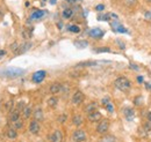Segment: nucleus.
<instances>
[{"label": "nucleus", "mask_w": 151, "mask_h": 142, "mask_svg": "<svg viewBox=\"0 0 151 142\" xmlns=\"http://www.w3.org/2000/svg\"><path fill=\"white\" fill-rule=\"evenodd\" d=\"M24 73V70L22 68H18V67H8L4 71H0V76L4 77H8V79H15L19 77Z\"/></svg>", "instance_id": "nucleus-1"}, {"label": "nucleus", "mask_w": 151, "mask_h": 142, "mask_svg": "<svg viewBox=\"0 0 151 142\" xmlns=\"http://www.w3.org/2000/svg\"><path fill=\"white\" fill-rule=\"evenodd\" d=\"M114 84H115L116 88L119 89V90H121V91H128V90L130 89V87H132L130 81H129L127 77H124V76L117 77V79L115 80Z\"/></svg>", "instance_id": "nucleus-2"}, {"label": "nucleus", "mask_w": 151, "mask_h": 142, "mask_svg": "<svg viewBox=\"0 0 151 142\" xmlns=\"http://www.w3.org/2000/svg\"><path fill=\"white\" fill-rule=\"evenodd\" d=\"M86 139H87L86 133L83 129H77L72 134V140L75 142H85Z\"/></svg>", "instance_id": "nucleus-3"}, {"label": "nucleus", "mask_w": 151, "mask_h": 142, "mask_svg": "<svg viewBox=\"0 0 151 142\" xmlns=\"http://www.w3.org/2000/svg\"><path fill=\"white\" fill-rule=\"evenodd\" d=\"M108 129H109V121L107 119L100 120V123H99L98 127H96V132L99 134H106Z\"/></svg>", "instance_id": "nucleus-4"}, {"label": "nucleus", "mask_w": 151, "mask_h": 142, "mask_svg": "<svg viewBox=\"0 0 151 142\" xmlns=\"http://www.w3.org/2000/svg\"><path fill=\"white\" fill-rule=\"evenodd\" d=\"M45 75H47L45 71H37L33 74L32 80H33V82H35V83H41V82L44 80Z\"/></svg>", "instance_id": "nucleus-5"}, {"label": "nucleus", "mask_w": 151, "mask_h": 142, "mask_svg": "<svg viewBox=\"0 0 151 142\" xmlns=\"http://www.w3.org/2000/svg\"><path fill=\"white\" fill-rule=\"evenodd\" d=\"M84 98H85L84 94H83L80 90H78V91H76L75 94H73V96H72V103H73L75 105H79V104L83 103Z\"/></svg>", "instance_id": "nucleus-6"}, {"label": "nucleus", "mask_w": 151, "mask_h": 142, "mask_svg": "<svg viewBox=\"0 0 151 142\" xmlns=\"http://www.w3.org/2000/svg\"><path fill=\"white\" fill-rule=\"evenodd\" d=\"M101 118H102V116H101V113L99 112V111H93V112H91V113H88V116H87V119L90 120V121H92V123H96V121H100L101 120Z\"/></svg>", "instance_id": "nucleus-7"}, {"label": "nucleus", "mask_w": 151, "mask_h": 142, "mask_svg": "<svg viewBox=\"0 0 151 142\" xmlns=\"http://www.w3.org/2000/svg\"><path fill=\"white\" fill-rule=\"evenodd\" d=\"M63 133L59 131V129H56L52 134H51V136H50V141L51 142H63Z\"/></svg>", "instance_id": "nucleus-8"}, {"label": "nucleus", "mask_w": 151, "mask_h": 142, "mask_svg": "<svg viewBox=\"0 0 151 142\" xmlns=\"http://www.w3.org/2000/svg\"><path fill=\"white\" fill-rule=\"evenodd\" d=\"M40 129H41L40 123L36 121V120H33V121L29 124V132H30L32 134H37L38 132H40Z\"/></svg>", "instance_id": "nucleus-9"}, {"label": "nucleus", "mask_w": 151, "mask_h": 142, "mask_svg": "<svg viewBox=\"0 0 151 142\" xmlns=\"http://www.w3.org/2000/svg\"><path fill=\"white\" fill-rule=\"evenodd\" d=\"M62 88H63V84H62V83L55 82V83H52V84L50 86V92H51L52 95H56V94L62 91Z\"/></svg>", "instance_id": "nucleus-10"}, {"label": "nucleus", "mask_w": 151, "mask_h": 142, "mask_svg": "<svg viewBox=\"0 0 151 142\" xmlns=\"http://www.w3.org/2000/svg\"><path fill=\"white\" fill-rule=\"evenodd\" d=\"M32 43L30 42H26V43H23L21 46H19V49H18V51H17V54H21V53H24L26 51H28L30 48H32Z\"/></svg>", "instance_id": "nucleus-11"}, {"label": "nucleus", "mask_w": 151, "mask_h": 142, "mask_svg": "<svg viewBox=\"0 0 151 142\" xmlns=\"http://www.w3.org/2000/svg\"><path fill=\"white\" fill-rule=\"evenodd\" d=\"M104 34L105 33L99 28H93L92 30H90V36L93 37V38H101L104 36Z\"/></svg>", "instance_id": "nucleus-12"}, {"label": "nucleus", "mask_w": 151, "mask_h": 142, "mask_svg": "<svg viewBox=\"0 0 151 142\" xmlns=\"http://www.w3.org/2000/svg\"><path fill=\"white\" fill-rule=\"evenodd\" d=\"M34 120H36L38 123L43 120V111H42L41 107H37V109L34 111Z\"/></svg>", "instance_id": "nucleus-13"}, {"label": "nucleus", "mask_w": 151, "mask_h": 142, "mask_svg": "<svg viewBox=\"0 0 151 142\" xmlns=\"http://www.w3.org/2000/svg\"><path fill=\"white\" fill-rule=\"evenodd\" d=\"M112 27L117 33H127V29H124V27L122 24H120L119 22H112Z\"/></svg>", "instance_id": "nucleus-14"}, {"label": "nucleus", "mask_w": 151, "mask_h": 142, "mask_svg": "<svg viewBox=\"0 0 151 142\" xmlns=\"http://www.w3.org/2000/svg\"><path fill=\"white\" fill-rule=\"evenodd\" d=\"M18 119H20V111L17 109V110H14L13 112H11L9 121H11V123H14V121H17Z\"/></svg>", "instance_id": "nucleus-15"}, {"label": "nucleus", "mask_w": 151, "mask_h": 142, "mask_svg": "<svg viewBox=\"0 0 151 142\" xmlns=\"http://www.w3.org/2000/svg\"><path fill=\"white\" fill-rule=\"evenodd\" d=\"M7 136H8V139H17V136H18V132H17V129L15 128H13V127H11V128H8L7 129Z\"/></svg>", "instance_id": "nucleus-16"}, {"label": "nucleus", "mask_w": 151, "mask_h": 142, "mask_svg": "<svg viewBox=\"0 0 151 142\" xmlns=\"http://www.w3.org/2000/svg\"><path fill=\"white\" fill-rule=\"evenodd\" d=\"M123 113H124V116H126V118H127L128 120H132V117H134V114H135L134 110L130 109V107H126V109L123 110Z\"/></svg>", "instance_id": "nucleus-17"}, {"label": "nucleus", "mask_w": 151, "mask_h": 142, "mask_svg": "<svg viewBox=\"0 0 151 142\" xmlns=\"http://www.w3.org/2000/svg\"><path fill=\"white\" fill-rule=\"evenodd\" d=\"M43 15H44V11L37 9V11H35V12L30 15V18H32V20H40V18H43Z\"/></svg>", "instance_id": "nucleus-18"}, {"label": "nucleus", "mask_w": 151, "mask_h": 142, "mask_svg": "<svg viewBox=\"0 0 151 142\" xmlns=\"http://www.w3.org/2000/svg\"><path fill=\"white\" fill-rule=\"evenodd\" d=\"M72 124L75 125V126H80V125L83 124V117L80 114L73 116L72 117Z\"/></svg>", "instance_id": "nucleus-19"}, {"label": "nucleus", "mask_w": 151, "mask_h": 142, "mask_svg": "<svg viewBox=\"0 0 151 142\" xmlns=\"http://www.w3.org/2000/svg\"><path fill=\"white\" fill-rule=\"evenodd\" d=\"M96 107H98V104L94 103V102H92V103H90L87 107H85V112L86 113H91V112H93L96 110Z\"/></svg>", "instance_id": "nucleus-20"}, {"label": "nucleus", "mask_w": 151, "mask_h": 142, "mask_svg": "<svg viewBox=\"0 0 151 142\" xmlns=\"http://www.w3.org/2000/svg\"><path fill=\"white\" fill-rule=\"evenodd\" d=\"M73 15V9L72 8H65L63 11V18H71Z\"/></svg>", "instance_id": "nucleus-21"}, {"label": "nucleus", "mask_w": 151, "mask_h": 142, "mask_svg": "<svg viewBox=\"0 0 151 142\" xmlns=\"http://www.w3.org/2000/svg\"><path fill=\"white\" fill-rule=\"evenodd\" d=\"M75 45L77 49H85L88 45V43L86 40H77V42H75Z\"/></svg>", "instance_id": "nucleus-22"}, {"label": "nucleus", "mask_w": 151, "mask_h": 142, "mask_svg": "<svg viewBox=\"0 0 151 142\" xmlns=\"http://www.w3.org/2000/svg\"><path fill=\"white\" fill-rule=\"evenodd\" d=\"M22 114H23V118H29L30 114H32V107H24L22 110Z\"/></svg>", "instance_id": "nucleus-23"}, {"label": "nucleus", "mask_w": 151, "mask_h": 142, "mask_svg": "<svg viewBox=\"0 0 151 142\" xmlns=\"http://www.w3.org/2000/svg\"><path fill=\"white\" fill-rule=\"evenodd\" d=\"M57 104H58V99H57V97H50V98L48 99V105H49L50 107H57Z\"/></svg>", "instance_id": "nucleus-24"}, {"label": "nucleus", "mask_w": 151, "mask_h": 142, "mask_svg": "<svg viewBox=\"0 0 151 142\" xmlns=\"http://www.w3.org/2000/svg\"><path fill=\"white\" fill-rule=\"evenodd\" d=\"M100 142H116V139L113 135H105Z\"/></svg>", "instance_id": "nucleus-25"}, {"label": "nucleus", "mask_w": 151, "mask_h": 142, "mask_svg": "<svg viewBox=\"0 0 151 142\" xmlns=\"http://www.w3.org/2000/svg\"><path fill=\"white\" fill-rule=\"evenodd\" d=\"M12 124H13V128H15V129H19V128H21V127L23 126V123H22L21 119H18L17 121H14V123H12Z\"/></svg>", "instance_id": "nucleus-26"}, {"label": "nucleus", "mask_w": 151, "mask_h": 142, "mask_svg": "<svg viewBox=\"0 0 151 142\" xmlns=\"http://www.w3.org/2000/svg\"><path fill=\"white\" fill-rule=\"evenodd\" d=\"M69 31H71V33H75V34H78L79 31H80V28L78 27V26H69Z\"/></svg>", "instance_id": "nucleus-27"}, {"label": "nucleus", "mask_w": 151, "mask_h": 142, "mask_svg": "<svg viewBox=\"0 0 151 142\" xmlns=\"http://www.w3.org/2000/svg\"><path fill=\"white\" fill-rule=\"evenodd\" d=\"M124 4L129 7H132V6H135L137 4V0H124Z\"/></svg>", "instance_id": "nucleus-28"}, {"label": "nucleus", "mask_w": 151, "mask_h": 142, "mask_svg": "<svg viewBox=\"0 0 151 142\" xmlns=\"http://www.w3.org/2000/svg\"><path fill=\"white\" fill-rule=\"evenodd\" d=\"M11 49H12V51H14V52L17 53V51H18V49H19V46H18V43H13V44L11 45Z\"/></svg>", "instance_id": "nucleus-29"}, {"label": "nucleus", "mask_w": 151, "mask_h": 142, "mask_svg": "<svg viewBox=\"0 0 151 142\" xmlns=\"http://www.w3.org/2000/svg\"><path fill=\"white\" fill-rule=\"evenodd\" d=\"M111 102V99H109V97H105V98H102V101H101V103H102V105H107L108 103Z\"/></svg>", "instance_id": "nucleus-30"}, {"label": "nucleus", "mask_w": 151, "mask_h": 142, "mask_svg": "<svg viewBox=\"0 0 151 142\" xmlns=\"http://www.w3.org/2000/svg\"><path fill=\"white\" fill-rule=\"evenodd\" d=\"M106 109L108 110V112H113V111H114V107H113V104H112V103L109 102V103H108V104L106 105Z\"/></svg>", "instance_id": "nucleus-31"}, {"label": "nucleus", "mask_w": 151, "mask_h": 142, "mask_svg": "<svg viewBox=\"0 0 151 142\" xmlns=\"http://www.w3.org/2000/svg\"><path fill=\"white\" fill-rule=\"evenodd\" d=\"M23 36H24V38H30V37H32V31L23 30Z\"/></svg>", "instance_id": "nucleus-32"}, {"label": "nucleus", "mask_w": 151, "mask_h": 142, "mask_svg": "<svg viewBox=\"0 0 151 142\" xmlns=\"http://www.w3.org/2000/svg\"><path fill=\"white\" fill-rule=\"evenodd\" d=\"M105 9V6L104 5H98V6H95V11H98V12H101V11H104Z\"/></svg>", "instance_id": "nucleus-33"}, {"label": "nucleus", "mask_w": 151, "mask_h": 142, "mask_svg": "<svg viewBox=\"0 0 151 142\" xmlns=\"http://www.w3.org/2000/svg\"><path fill=\"white\" fill-rule=\"evenodd\" d=\"M139 101H142V97L139 96V97H136L135 99H134V103L136 104V105H141V102Z\"/></svg>", "instance_id": "nucleus-34"}, {"label": "nucleus", "mask_w": 151, "mask_h": 142, "mask_svg": "<svg viewBox=\"0 0 151 142\" xmlns=\"http://www.w3.org/2000/svg\"><path fill=\"white\" fill-rule=\"evenodd\" d=\"M65 120H66V116H65V114L58 117V121H59V123H65Z\"/></svg>", "instance_id": "nucleus-35"}, {"label": "nucleus", "mask_w": 151, "mask_h": 142, "mask_svg": "<svg viewBox=\"0 0 151 142\" xmlns=\"http://www.w3.org/2000/svg\"><path fill=\"white\" fill-rule=\"evenodd\" d=\"M111 50L107 48V49H98V50H95V52H109Z\"/></svg>", "instance_id": "nucleus-36"}, {"label": "nucleus", "mask_w": 151, "mask_h": 142, "mask_svg": "<svg viewBox=\"0 0 151 142\" xmlns=\"http://www.w3.org/2000/svg\"><path fill=\"white\" fill-rule=\"evenodd\" d=\"M6 55V51L5 50H0V59H2Z\"/></svg>", "instance_id": "nucleus-37"}, {"label": "nucleus", "mask_w": 151, "mask_h": 142, "mask_svg": "<svg viewBox=\"0 0 151 142\" xmlns=\"http://www.w3.org/2000/svg\"><path fill=\"white\" fill-rule=\"evenodd\" d=\"M137 81H138L139 83H142V82H143V77H142V76H138V77H137Z\"/></svg>", "instance_id": "nucleus-38"}, {"label": "nucleus", "mask_w": 151, "mask_h": 142, "mask_svg": "<svg viewBox=\"0 0 151 142\" xmlns=\"http://www.w3.org/2000/svg\"><path fill=\"white\" fill-rule=\"evenodd\" d=\"M4 16V11H2V8L0 7V18Z\"/></svg>", "instance_id": "nucleus-39"}, {"label": "nucleus", "mask_w": 151, "mask_h": 142, "mask_svg": "<svg viewBox=\"0 0 151 142\" xmlns=\"http://www.w3.org/2000/svg\"><path fill=\"white\" fill-rule=\"evenodd\" d=\"M148 120H149V123H151V112L148 113Z\"/></svg>", "instance_id": "nucleus-40"}, {"label": "nucleus", "mask_w": 151, "mask_h": 142, "mask_svg": "<svg viewBox=\"0 0 151 142\" xmlns=\"http://www.w3.org/2000/svg\"><path fill=\"white\" fill-rule=\"evenodd\" d=\"M56 0H50V4H51V5H56Z\"/></svg>", "instance_id": "nucleus-41"}, {"label": "nucleus", "mask_w": 151, "mask_h": 142, "mask_svg": "<svg viewBox=\"0 0 151 142\" xmlns=\"http://www.w3.org/2000/svg\"><path fill=\"white\" fill-rule=\"evenodd\" d=\"M145 87H147V88H149V89H151V84H150V83H148V82H147V83H145Z\"/></svg>", "instance_id": "nucleus-42"}, {"label": "nucleus", "mask_w": 151, "mask_h": 142, "mask_svg": "<svg viewBox=\"0 0 151 142\" xmlns=\"http://www.w3.org/2000/svg\"><path fill=\"white\" fill-rule=\"evenodd\" d=\"M145 18H151L150 13H145Z\"/></svg>", "instance_id": "nucleus-43"}, {"label": "nucleus", "mask_w": 151, "mask_h": 142, "mask_svg": "<svg viewBox=\"0 0 151 142\" xmlns=\"http://www.w3.org/2000/svg\"><path fill=\"white\" fill-rule=\"evenodd\" d=\"M148 1H149V2H151V0H148Z\"/></svg>", "instance_id": "nucleus-44"}, {"label": "nucleus", "mask_w": 151, "mask_h": 142, "mask_svg": "<svg viewBox=\"0 0 151 142\" xmlns=\"http://www.w3.org/2000/svg\"><path fill=\"white\" fill-rule=\"evenodd\" d=\"M43 1H47V0H43Z\"/></svg>", "instance_id": "nucleus-45"}]
</instances>
